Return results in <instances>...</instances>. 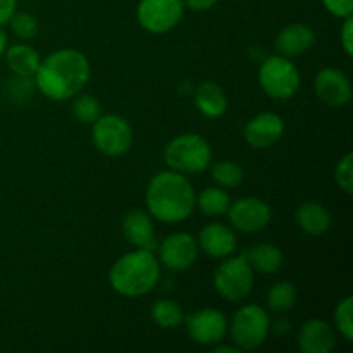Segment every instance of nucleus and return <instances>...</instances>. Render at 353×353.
Listing matches in <instances>:
<instances>
[{"instance_id": "29", "label": "nucleus", "mask_w": 353, "mask_h": 353, "mask_svg": "<svg viewBox=\"0 0 353 353\" xmlns=\"http://www.w3.org/2000/svg\"><path fill=\"white\" fill-rule=\"evenodd\" d=\"M334 323L338 331L347 341L353 340V299L345 296L334 309Z\"/></svg>"}, {"instance_id": "33", "label": "nucleus", "mask_w": 353, "mask_h": 353, "mask_svg": "<svg viewBox=\"0 0 353 353\" xmlns=\"http://www.w3.org/2000/svg\"><path fill=\"white\" fill-rule=\"evenodd\" d=\"M340 41L345 54L353 55V17H345V23L340 30Z\"/></svg>"}, {"instance_id": "13", "label": "nucleus", "mask_w": 353, "mask_h": 353, "mask_svg": "<svg viewBox=\"0 0 353 353\" xmlns=\"http://www.w3.org/2000/svg\"><path fill=\"white\" fill-rule=\"evenodd\" d=\"M316 95L331 109L345 107L352 100V83L343 71L336 68L321 69L314 79Z\"/></svg>"}, {"instance_id": "31", "label": "nucleus", "mask_w": 353, "mask_h": 353, "mask_svg": "<svg viewBox=\"0 0 353 353\" xmlns=\"http://www.w3.org/2000/svg\"><path fill=\"white\" fill-rule=\"evenodd\" d=\"M33 90L34 81L33 78H28V76L14 74L12 78L7 81V93H9L10 99L16 100V102H24V100L31 95Z\"/></svg>"}, {"instance_id": "2", "label": "nucleus", "mask_w": 353, "mask_h": 353, "mask_svg": "<svg viewBox=\"0 0 353 353\" xmlns=\"http://www.w3.org/2000/svg\"><path fill=\"white\" fill-rule=\"evenodd\" d=\"M150 216L164 224H178L188 219L195 209V190L185 174L162 171L150 179L145 192Z\"/></svg>"}, {"instance_id": "37", "label": "nucleus", "mask_w": 353, "mask_h": 353, "mask_svg": "<svg viewBox=\"0 0 353 353\" xmlns=\"http://www.w3.org/2000/svg\"><path fill=\"white\" fill-rule=\"evenodd\" d=\"M7 50V33L2 30V26H0V55L6 54Z\"/></svg>"}, {"instance_id": "34", "label": "nucleus", "mask_w": 353, "mask_h": 353, "mask_svg": "<svg viewBox=\"0 0 353 353\" xmlns=\"http://www.w3.org/2000/svg\"><path fill=\"white\" fill-rule=\"evenodd\" d=\"M17 0H0V26L9 23L12 14L16 12Z\"/></svg>"}, {"instance_id": "26", "label": "nucleus", "mask_w": 353, "mask_h": 353, "mask_svg": "<svg viewBox=\"0 0 353 353\" xmlns=\"http://www.w3.org/2000/svg\"><path fill=\"white\" fill-rule=\"evenodd\" d=\"M210 176L221 188H236L243 183L245 171L233 161H219L210 169Z\"/></svg>"}, {"instance_id": "19", "label": "nucleus", "mask_w": 353, "mask_h": 353, "mask_svg": "<svg viewBox=\"0 0 353 353\" xmlns=\"http://www.w3.org/2000/svg\"><path fill=\"white\" fill-rule=\"evenodd\" d=\"M295 221L300 230L310 236H323L331 228L330 210L319 202H303L296 209Z\"/></svg>"}, {"instance_id": "30", "label": "nucleus", "mask_w": 353, "mask_h": 353, "mask_svg": "<svg viewBox=\"0 0 353 353\" xmlns=\"http://www.w3.org/2000/svg\"><path fill=\"white\" fill-rule=\"evenodd\" d=\"M334 181L347 195L353 193V154H347L340 159L334 168Z\"/></svg>"}, {"instance_id": "25", "label": "nucleus", "mask_w": 353, "mask_h": 353, "mask_svg": "<svg viewBox=\"0 0 353 353\" xmlns=\"http://www.w3.org/2000/svg\"><path fill=\"white\" fill-rule=\"evenodd\" d=\"M296 299H299V292H296L295 285L290 281H279L269 288L265 303H268L269 310L281 314L288 312L296 303Z\"/></svg>"}, {"instance_id": "8", "label": "nucleus", "mask_w": 353, "mask_h": 353, "mask_svg": "<svg viewBox=\"0 0 353 353\" xmlns=\"http://www.w3.org/2000/svg\"><path fill=\"white\" fill-rule=\"evenodd\" d=\"M92 138L99 152L107 157H121L133 145V128L117 114H105L93 123Z\"/></svg>"}, {"instance_id": "17", "label": "nucleus", "mask_w": 353, "mask_h": 353, "mask_svg": "<svg viewBox=\"0 0 353 353\" xmlns=\"http://www.w3.org/2000/svg\"><path fill=\"white\" fill-rule=\"evenodd\" d=\"M314 43H316V33L312 28L303 23L288 24L276 37V50L279 52V55L288 59L305 54Z\"/></svg>"}, {"instance_id": "11", "label": "nucleus", "mask_w": 353, "mask_h": 353, "mask_svg": "<svg viewBox=\"0 0 353 353\" xmlns=\"http://www.w3.org/2000/svg\"><path fill=\"white\" fill-rule=\"evenodd\" d=\"M183 324L186 326L188 336L196 345H203V347L221 343L228 334L226 316L221 310L212 309V307L195 310L185 317Z\"/></svg>"}, {"instance_id": "14", "label": "nucleus", "mask_w": 353, "mask_h": 353, "mask_svg": "<svg viewBox=\"0 0 353 353\" xmlns=\"http://www.w3.org/2000/svg\"><path fill=\"white\" fill-rule=\"evenodd\" d=\"M285 134V121L276 112H261L252 117L243 131L245 141L255 150H265Z\"/></svg>"}, {"instance_id": "15", "label": "nucleus", "mask_w": 353, "mask_h": 353, "mask_svg": "<svg viewBox=\"0 0 353 353\" xmlns=\"http://www.w3.org/2000/svg\"><path fill=\"white\" fill-rule=\"evenodd\" d=\"M199 248L210 259H223L230 257L236 250V234L233 230L221 223H210L202 228L199 233Z\"/></svg>"}, {"instance_id": "3", "label": "nucleus", "mask_w": 353, "mask_h": 353, "mask_svg": "<svg viewBox=\"0 0 353 353\" xmlns=\"http://www.w3.org/2000/svg\"><path fill=\"white\" fill-rule=\"evenodd\" d=\"M161 279V262L154 250L134 248L117 259L109 272V283L116 293L128 299H138L155 288Z\"/></svg>"}, {"instance_id": "27", "label": "nucleus", "mask_w": 353, "mask_h": 353, "mask_svg": "<svg viewBox=\"0 0 353 353\" xmlns=\"http://www.w3.org/2000/svg\"><path fill=\"white\" fill-rule=\"evenodd\" d=\"M72 116L85 124H93L100 116H102V105L95 97L88 95V93H81V95L72 97Z\"/></svg>"}, {"instance_id": "12", "label": "nucleus", "mask_w": 353, "mask_h": 353, "mask_svg": "<svg viewBox=\"0 0 353 353\" xmlns=\"http://www.w3.org/2000/svg\"><path fill=\"white\" fill-rule=\"evenodd\" d=\"M199 243L188 233H172L159 247V262L169 271H186L199 259Z\"/></svg>"}, {"instance_id": "4", "label": "nucleus", "mask_w": 353, "mask_h": 353, "mask_svg": "<svg viewBox=\"0 0 353 353\" xmlns=\"http://www.w3.org/2000/svg\"><path fill=\"white\" fill-rule=\"evenodd\" d=\"M164 159L172 171L181 174H199L210 165L212 148L200 134L183 133L165 145Z\"/></svg>"}, {"instance_id": "24", "label": "nucleus", "mask_w": 353, "mask_h": 353, "mask_svg": "<svg viewBox=\"0 0 353 353\" xmlns=\"http://www.w3.org/2000/svg\"><path fill=\"white\" fill-rule=\"evenodd\" d=\"M150 316L152 321L159 327H162V330H176V327H179L185 323L186 317L181 305L168 299H161L154 302L150 309Z\"/></svg>"}, {"instance_id": "22", "label": "nucleus", "mask_w": 353, "mask_h": 353, "mask_svg": "<svg viewBox=\"0 0 353 353\" xmlns=\"http://www.w3.org/2000/svg\"><path fill=\"white\" fill-rule=\"evenodd\" d=\"M6 61L14 74L28 76V78H33L41 62L38 52L26 43H17L7 48Z\"/></svg>"}, {"instance_id": "16", "label": "nucleus", "mask_w": 353, "mask_h": 353, "mask_svg": "<svg viewBox=\"0 0 353 353\" xmlns=\"http://www.w3.org/2000/svg\"><path fill=\"white\" fill-rule=\"evenodd\" d=\"M123 233L124 238H126L134 248L154 250V248L157 247L154 223H152L150 219V214L145 212V210L133 209L128 210V212L124 214Z\"/></svg>"}, {"instance_id": "32", "label": "nucleus", "mask_w": 353, "mask_h": 353, "mask_svg": "<svg viewBox=\"0 0 353 353\" xmlns=\"http://www.w3.org/2000/svg\"><path fill=\"white\" fill-rule=\"evenodd\" d=\"M323 6L327 12L340 19L350 17L353 14V0H323Z\"/></svg>"}, {"instance_id": "1", "label": "nucleus", "mask_w": 353, "mask_h": 353, "mask_svg": "<svg viewBox=\"0 0 353 353\" xmlns=\"http://www.w3.org/2000/svg\"><path fill=\"white\" fill-rule=\"evenodd\" d=\"M92 68L83 52L61 48L47 55L34 72V86L50 100H68L78 95L88 83Z\"/></svg>"}, {"instance_id": "7", "label": "nucleus", "mask_w": 353, "mask_h": 353, "mask_svg": "<svg viewBox=\"0 0 353 353\" xmlns=\"http://www.w3.org/2000/svg\"><path fill=\"white\" fill-rule=\"evenodd\" d=\"M214 286L217 293L228 302H240L250 295L254 288V269L250 268L243 255L223 259L214 271Z\"/></svg>"}, {"instance_id": "18", "label": "nucleus", "mask_w": 353, "mask_h": 353, "mask_svg": "<svg viewBox=\"0 0 353 353\" xmlns=\"http://www.w3.org/2000/svg\"><path fill=\"white\" fill-rule=\"evenodd\" d=\"M296 343L303 353H330L334 348V333L323 319H309L302 324Z\"/></svg>"}, {"instance_id": "6", "label": "nucleus", "mask_w": 353, "mask_h": 353, "mask_svg": "<svg viewBox=\"0 0 353 353\" xmlns=\"http://www.w3.org/2000/svg\"><path fill=\"white\" fill-rule=\"evenodd\" d=\"M259 83L265 95L274 100H288L299 92L300 72L285 55H271L259 69Z\"/></svg>"}, {"instance_id": "28", "label": "nucleus", "mask_w": 353, "mask_h": 353, "mask_svg": "<svg viewBox=\"0 0 353 353\" xmlns=\"http://www.w3.org/2000/svg\"><path fill=\"white\" fill-rule=\"evenodd\" d=\"M7 24L10 26V31L16 34V38H19L21 41L33 40L38 34V21L30 12H14Z\"/></svg>"}, {"instance_id": "23", "label": "nucleus", "mask_w": 353, "mask_h": 353, "mask_svg": "<svg viewBox=\"0 0 353 353\" xmlns=\"http://www.w3.org/2000/svg\"><path fill=\"white\" fill-rule=\"evenodd\" d=\"M230 203V193L224 188H216V186H207L199 195H195V205L207 217L226 216Z\"/></svg>"}, {"instance_id": "21", "label": "nucleus", "mask_w": 353, "mask_h": 353, "mask_svg": "<svg viewBox=\"0 0 353 353\" xmlns=\"http://www.w3.org/2000/svg\"><path fill=\"white\" fill-rule=\"evenodd\" d=\"M195 105L203 116L221 117L228 109V97L219 85L205 81L196 86Z\"/></svg>"}, {"instance_id": "10", "label": "nucleus", "mask_w": 353, "mask_h": 353, "mask_svg": "<svg viewBox=\"0 0 353 353\" xmlns=\"http://www.w3.org/2000/svg\"><path fill=\"white\" fill-rule=\"evenodd\" d=\"M226 216L234 230L241 233H259L269 226L272 210L265 200L257 196H245L230 203Z\"/></svg>"}, {"instance_id": "35", "label": "nucleus", "mask_w": 353, "mask_h": 353, "mask_svg": "<svg viewBox=\"0 0 353 353\" xmlns=\"http://www.w3.org/2000/svg\"><path fill=\"white\" fill-rule=\"evenodd\" d=\"M185 6H188L190 9L195 10V12H202V10H209L216 6L219 0H183Z\"/></svg>"}, {"instance_id": "20", "label": "nucleus", "mask_w": 353, "mask_h": 353, "mask_svg": "<svg viewBox=\"0 0 353 353\" xmlns=\"http://www.w3.org/2000/svg\"><path fill=\"white\" fill-rule=\"evenodd\" d=\"M241 255L250 264L254 272L257 271L261 274H274L285 264V255H283L281 248L271 243L255 245V247L245 250V254Z\"/></svg>"}, {"instance_id": "9", "label": "nucleus", "mask_w": 353, "mask_h": 353, "mask_svg": "<svg viewBox=\"0 0 353 353\" xmlns=\"http://www.w3.org/2000/svg\"><path fill=\"white\" fill-rule=\"evenodd\" d=\"M183 14V0H140L137 7V19L140 26L154 34L168 33L178 26Z\"/></svg>"}, {"instance_id": "36", "label": "nucleus", "mask_w": 353, "mask_h": 353, "mask_svg": "<svg viewBox=\"0 0 353 353\" xmlns=\"http://www.w3.org/2000/svg\"><path fill=\"white\" fill-rule=\"evenodd\" d=\"M214 353H240L241 350L240 348L236 347V345H233V347H231V345H214V350H212Z\"/></svg>"}, {"instance_id": "5", "label": "nucleus", "mask_w": 353, "mask_h": 353, "mask_svg": "<svg viewBox=\"0 0 353 353\" xmlns=\"http://www.w3.org/2000/svg\"><path fill=\"white\" fill-rule=\"evenodd\" d=\"M231 338L233 343L243 350H255L262 347L271 333V317L265 309L255 303H248L238 309L231 319Z\"/></svg>"}]
</instances>
